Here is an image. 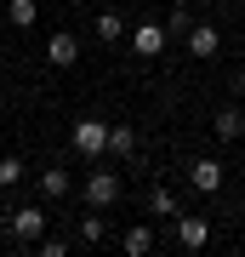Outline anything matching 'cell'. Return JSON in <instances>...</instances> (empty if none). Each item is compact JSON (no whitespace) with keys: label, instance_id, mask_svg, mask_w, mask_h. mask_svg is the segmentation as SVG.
Segmentation results:
<instances>
[{"label":"cell","instance_id":"obj_1","mask_svg":"<svg viewBox=\"0 0 245 257\" xmlns=\"http://www.w3.org/2000/svg\"><path fill=\"white\" fill-rule=\"evenodd\" d=\"M69 143L80 149L86 160H97L103 149H109V120H74V132H69Z\"/></svg>","mask_w":245,"mask_h":257},{"label":"cell","instance_id":"obj_2","mask_svg":"<svg viewBox=\"0 0 245 257\" xmlns=\"http://www.w3.org/2000/svg\"><path fill=\"white\" fill-rule=\"evenodd\" d=\"M126 46H131L137 57H160V52H165V23H154V18H148V23L126 29Z\"/></svg>","mask_w":245,"mask_h":257},{"label":"cell","instance_id":"obj_3","mask_svg":"<svg viewBox=\"0 0 245 257\" xmlns=\"http://www.w3.org/2000/svg\"><path fill=\"white\" fill-rule=\"evenodd\" d=\"M114 200H120V177L109 172V166H97V172L86 177V206L103 211V206H114Z\"/></svg>","mask_w":245,"mask_h":257},{"label":"cell","instance_id":"obj_4","mask_svg":"<svg viewBox=\"0 0 245 257\" xmlns=\"http://www.w3.org/2000/svg\"><path fill=\"white\" fill-rule=\"evenodd\" d=\"M40 234H46V211L40 206H18L12 211V240H18V246H35Z\"/></svg>","mask_w":245,"mask_h":257},{"label":"cell","instance_id":"obj_5","mask_svg":"<svg viewBox=\"0 0 245 257\" xmlns=\"http://www.w3.org/2000/svg\"><path fill=\"white\" fill-rule=\"evenodd\" d=\"M182 46H188V57H200V63H205V57H217V52H222V35H217L211 23H194L188 35H182Z\"/></svg>","mask_w":245,"mask_h":257},{"label":"cell","instance_id":"obj_6","mask_svg":"<svg viewBox=\"0 0 245 257\" xmlns=\"http://www.w3.org/2000/svg\"><path fill=\"white\" fill-rule=\"evenodd\" d=\"M222 177H228V172H222V160H211V155H200V160L188 166V183L200 189V194H217V189H222Z\"/></svg>","mask_w":245,"mask_h":257},{"label":"cell","instance_id":"obj_7","mask_svg":"<svg viewBox=\"0 0 245 257\" xmlns=\"http://www.w3.org/2000/svg\"><path fill=\"white\" fill-rule=\"evenodd\" d=\"M211 132H217L222 143H239V138H245V109H239V103L217 109V114H211Z\"/></svg>","mask_w":245,"mask_h":257},{"label":"cell","instance_id":"obj_8","mask_svg":"<svg viewBox=\"0 0 245 257\" xmlns=\"http://www.w3.org/2000/svg\"><path fill=\"white\" fill-rule=\"evenodd\" d=\"M46 57H52L57 69H74L80 63V35H63V29H57V35L46 40Z\"/></svg>","mask_w":245,"mask_h":257},{"label":"cell","instance_id":"obj_9","mask_svg":"<svg viewBox=\"0 0 245 257\" xmlns=\"http://www.w3.org/2000/svg\"><path fill=\"white\" fill-rule=\"evenodd\" d=\"M205 240H211V223L205 217H177V246L182 251H200Z\"/></svg>","mask_w":245,"mask_h":257},{"label":"cell","instance_id":"obj_10","mask_svg":"<svg viewBox=\"0 0 245 257\" xmlns=\"http://www.w3.org/2000/svg\"><path fill=\"white\" fill-rule=\"evenodd\" d=\"M91 35H97L103 46H120V40H126V18H120V12H97V23H91Z\"/></svg>","mask_w":245,"mask_h":257},{"label":"cell","instance_id":"obj_11","mask_svg":"<svg viewBox=\"0 0 245 257\" xmlns=\"http://www.w3.org/2000/svg\"><path fill=\"white\" fill-rule=\"evenodd\" d=\"M120 251H126V257H148V251H154V229H148V223H137V229H126V240H120Z\"/></svg>","mask_w":245,"mask_h":257},{"label":"cell","instance_id":"obj_12","mask_svg":"<svg viewBox=\"0 0 245 257\" xmlns=\"http://www.w3.org/2000/svg\"><path fill=\"white\" fill-rule=\"evenodd\" d=\"M40 194H46V200H63V194H69V172H63V166L40 172Z\"/></svg>","mask_w":245,"mask_h":257},{"label":"cell","instance_id":"obj_13","mask_svg":"<svg viewBox=\"0 0 245 257\" xmlns=\"http://www.w3.org/2000/svg\"><path fill=\"white\" fill-rule=\"evenodd\" d=\"M6 18H12V29H35L40 6H35V0H6Z\"/></svg>","mask_w":245,"mask_h":257},{"label":"cell","instance_id":"obj_14","mask_svg":"<svg viewBox=\"0 0 245 257\" xmlns=\"http://www.w3.org/2000/svg\"><path fill=\"white\" fill-rule=\"evenodd\" d=\"M109 155H120V160L137 155V132L131 126H109Z\"/></svg>","mask_w":245,"mask_h":257},{"label":"cell","instance_id":"obj_15","mask_svg":"<svg viewBox=\"0 0 245 257\" xmlns=\"http://www.w3.org/2000/svg\"><path fill=\"white\" fill-rule=\"evenodd\" d=\"M148 217H177V194L171 189H148Z\"/></svg>","mask_w":245,"mask_h":257},{"label":"cell","instance_id":"obj_16","mask_svg":"<svg viewBox=\"0 0 245 257\" xmlns=\"http://www.w3.org/2000/svg\"><path fill=\"white\" fill-rule=\"evenodd\" d=\"M188 29H194V12H188V0H177L171 18H165V35H188Z\"/></svg>","mask_w":245,"mask_h":257},{"label":"cell","instance_id":"obj_17","mask_svg":"<svg viewBox=\"0 0 245 257\" xmlns=\"http://www.w3.org/2000/svg\"><path fill=\"white\" fill-rule=\"evenodd\" d=\"M80 240H86V246H103V240H109V229H103V217H97V206H91V217H80Z\"/></svg>","mask_w":245,"mask_h":257},{"label":"cell","instance_id":"obj_18","mask_svg":"<svg viewBox=\"0 0 245 257\" xmlns=\"http://www.w3.org/2000/svg\"><path fill=\"white\" fill-rule=\"evenodd\" d=\"M18 177H23V160H18V155H6V160H0V183L12 189V183H18Z\"/></svg>","mask_w":245,"mask_h":257},{"label":"cell","instance_id":"obj_19","mask_svg":"<svg viewBox=\"0 0 245 257\" xmlns=\"http://www.w3.org/2000/svg\"><path fill=\"white\" fill-rule=\"evenodd\" d=\"M228 86H234V97H245V69L234 74V80H228Z\"/></svg>","mask_w":245,"mask_h":257},{"label":"cell","instance_id":"obj_20","mask_svg":"<svg viewBox=\"0 0 245 257\" xmlns=\"http://www.w3.org/2000/svg\"><path fill=\"white\" fill-rule=\"evenodd\" d=\"M0 194H6V183H0Z\"/></svg>","mask_w":245,"mask_h":257},{"label":"cell","instance_id":"obj_21","mask_svg":"<svg viewBox=\"0 0 245 257\" xmlns=\"http://www.w3.org/2000/svg\"><path fill=\"white\" fill-rule=\"evenodd\" d=\"M239 6H245V0H239Z\"/></svg>","mask_w":245,"mask_h":257}]
</instances>
